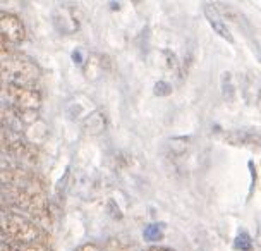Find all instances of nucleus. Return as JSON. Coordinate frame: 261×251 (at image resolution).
I'll use <instances>...</instances> for the list:
<instances>
[{"instance_id": "obj_4", "label": "nucleus", "mask_w": 261, "mask_h": 251, "mask_svg": "<svg viewBox=\"0 0 261 251\" xmlns=\"http://www.w3.org/2000/svg\"><path fill=\"white\" fill-rule=\"evenodd\" d=\"M26 38V28L16 14L2 12L0 14V40L17 45Z\"/></svg>"}, {"instance_id": "obj_14", "label": "nucleus", "mask_w": 261, "mask_h": 251, "mask_svg": "<svg viewBox=\"0 0 261 251\" xmlns=\"http://www.w3.org/2000/svg\"><path fill=\"white\" fill-rule=\"evenodd\" d=\"M146 251H172L169 248H162V246H151V248H148Z\"/></svg>"}, {"instance_id": "obj_10", "label": "nucleus", "mask_w": 261, "mask_h": 251, "mask_svg": "<svg viewBox=\"0 0 261 251\" xmlns=\"http://www.w3.org/2000/svg\"><path fill=\"white\" fill-rule=\"evenodd\" d=\"M222 93L225 96V100L230 102L234 98V86H232V81H230V74L225 72L222 76Z\"/></svg>"}, {"instance_id": "obj_13", "label": "nucleus", "mask_w": 261, "mask_h": 251, "mask_svg": "<svg viewBox=\"0 0 261 251\" xmlns=\"http://www.w3.org/2000/svg\"><path fill=\"white\" fill-rule=\"evenodd\" d=\"M74 251H103V249L98 248V246L93 244V243H88V244H81L79 248H76Z\"/></svg>"}, {"instance_id": "obj_8", "label": "nucleus", "mask_w": 261, "mask_h": 251, "mask_svg": "<svg viewBox=\"0 0 261 251\" xmlns=\"http://www.w3.org/2000/svg\"><path fill=\"white\" fill-rule=\"evenodd\" d=\"M242 93L244 100L249 105L261 104V78L256 71H249L242 80Z\"/></svg>"}, {"instance_id": "obj_12", "label": "nucleus", "mask_w": 261, "mask_h": 251, "mask_svg": "<svg viewBox=\"0 0 261 251\" xmlns=\"http://www.w3.org/2000/svg\"><path fill=\"white\" fill-rule=\"evenodd\" d=\"M103 251H127V246L119 243V241H115V239H112L105 244Z\"/></svg>"}, {"instance_id": "obj_6", "label": "nucleus", "mask_w": 261, "mask_h": 251, "mask_svg": "<svg viewBox=\"0 0 261 251\" xmlns=\"http://www.w3.org/2000/svg\"><path fill=\"white\" fill-rule=\"evenodd\" d=\"M204 17L208 19L210 26L213 28V31H215L218 36H222V38L227 40L228 43H232V41H234V38H232V33H230V30H228L225 19L222 17V12L218 11V7L213 2L204 4Z\"/></svg>"}, {"instance_id": "obj_3", "label": "nucleus", "mask_w": 261, "mask_h": 251, "mask_svg": "<svg viewBox=\"0 0 261 251\" xmlns=\"http://www.w3.org/2000/svg\"><path fill=\"white\" fill-rule=\"evenodd\" d=\"M2 96L6 100V105H11L17 110H36L38 112L41 102H43L40 91H36L35 88H22L12 85L2 86Z\"/></svg>"}, {"instance_id": "obj_9", "label": "nucleus", "mask_w": 261, "mask_h": 251, "mask_svg": "<svg viewBox=\"0 0 261 251\" xmlns=\"http://www.w3.org/2000/svg\"><path fill=\"white\" fill-rule=\"evenodd\" d=\"M107 128V119L101 112H93L91 115H88L83 122V131L91 134V136H96V134L103 133Z\"/></svg>"}, {"instance_id": "obj_11", "label": "nucleus", "mask_w": 261, "mask_h": 251, "mask_svg": "<svg viewBox=\"0 0 261 251\" xmlns=\"http://www.w3.org/2000/svg\"><path fill=\"white\" fill-rule=\"evenodd\" d=\"M19 251H52L48 246L41 244V243H31V244H19L17 246Z\"/></svg>"}, {"instance_id": "obj_7", "label": "nucleus", "mask_w": 261, "mask_h": 251, "mask_svg": "<svg viewBox=\"0 0 261 251\" xmlns=\"http://www.w3.org/2000/svg\"><path fill=\"white\" fill-rule=\"evenodd\" d=\"M223 139L232 146H256L261 148V133L249 129H236L223 134Z\"/></svg>"}, {"instance_id": "obj_5", "label": "nucleus", "mask_w": 261, "mask_h": 251, "mask_svg": "<svg viewBox=\"0 0 261 251\" xmlns=\"http://www.w3.org/2000/svg\"><path fill=\"white\" fill-rule=\"evenodd\" d=\"M79 14L74 9V6L69 4H60L59 7H55L54 11V24L62 35H71L76 33L79 30Z\"/></svg>"}, {"instance_id": "obj_15", "label": "nucleus", "mask_w": 261, "mask_h": 251, "mask_svg": "<svg viewBox=\"0 0 261 251\" xmlns=\"http://www.w3.org/2000/svg\"><path fill=\"white\" fill-rule=\"evenodd\" d=\"M256 57H258V60L261 62V48L259 46H256Z\"/></svg>"}, {"instance_id": "obj_2", "label": "nucleus", "mask_w": 261, "mask_h": 251, "mask_svg": "<svg viewBox=\"0 0 261 251\" xmlns=\"http://www.w3.org/2000/svg\"><path fill=\"white\" fill-rule=\"evenodd\" d=\"M41 71L35 62L22 55H14V57L2 60V81L4 85L33 88L40 81Z\"/></svg>"}, {"instance_id": "obj_1", "label": "nucleus", "mask_w": 261, "mask_h": 251, "mask_svg": "<svg viewBox=\"0 0 261 251\" xmlns=\"http://www.w3.org/2000/svg\"><path fill=\"white\" fill-rule=\"evenodd\" d=\"M2 236L6 243L12 244H31L41 243L50 248V239L46 231H41L26 215L16 210H2Z\"/></svg>"}]
</instances>
